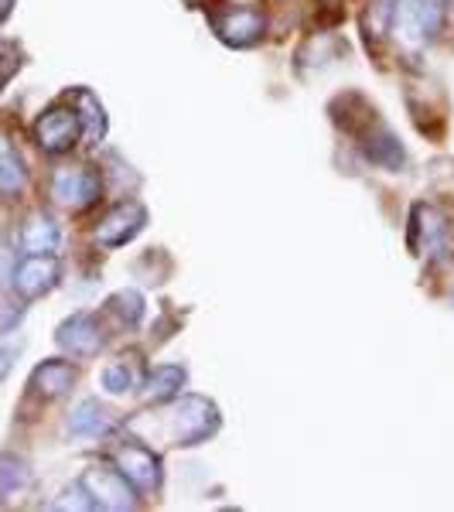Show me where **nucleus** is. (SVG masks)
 I'll list each match as a JSON object with an SVG mask.
<instances>
[{
	"mask_svg": "<svg viewBox=\"0 0 454 512\" xmlns=\"http://www.w3.org/2000/svg\"><path fill=\"white\" fill-rule=\"evenodd\" d=\"M151 424L164 441L175 444V448H195V444L209 441L219 431L222 417L219 407L205 396H175L168 410H161L158 417L151 414Z\"/></svg>",
	"mask_w": 454,
	"mask_h": 512,
	"instance_id": "obj_1",
	"label": "nucleus"
},
{
	"mask_svg": "<svg viewBox=\"0 0 454 512\" xmlns=\"http://www.w3.org/2000/svg\"><path fill=\"white\" fill-rule=\"evenodd\" d=\"M448 0H396L390 14V31L403 48L420 52L441 35Z\"/></svg>",
	"mask_w": 454,
	"mask_h": 512,
	"instance_id": "obj_2",
	"label": "nucleus"
},
{
	"mask_svg": "<svg viewBox=\"0 0 454 512\" xmlns=\"http://www.w3.org/2000/svg\"><path fill=\"white\" fill-rule=\"evenodd\" d=\"M216 38L229 48H253L267 35V14L253 4H229L209 14Z\"/></svg>",
	"mask_w": 454,
	"mask_h": 512,
	"instance_id": "obj_3",
	"label": "nucleus"
},
{
	"mask_svg": "<svg viewBox=\"0 0 454 512\" xmlns=\"http://www.w3.org/2000/svg\"><path fill=\"white\" fill-rule=\"evenodd\" d=\"M99 195H103V175L93 164H69V168H59L52 175V198L62 209H93Z\"/></svg>",
	"mask_w": 454,
	"mask_h": 512,
	"instance_id": "obj_4",
	"label": "nucleus"
},
{
	"mask_svg": "<svg viewBox=\"0 0 454 512\" xmlns=\"http://www.w3.org/2000/svg\"><path fill=\"white\" fill-rule=\"evenodd\" d=\"M82 137V120L76 106H48L35 120V144L45 154H69Z\"/></svg>",
	"mask_w": 454,
	"mask_h": 512,
	"instance_id": "obj_5",
	"label": "nucleus"
},
{
	"mask_svg": "<svg viewBox=\"0 0 454 512\" xmlns=\"http://www.w3.org/2000/svg\"><path fill=\"white\" fill-rule=\"evenodd\" d=\"M144 226H147V209L137 202V198H123V202H117L103 219L96 222L93 239H96V246H103V250H120V246H127L134 236H140Z\"/></svg>",
	"mask_w": 454,
	"mask_h": 512,
	"instance_id": "obj_6",
	"label": "nucleus"
},
{
	"mask_svg": "<svg viewBox=\"0 0 454 512\" xmlns=\"http://www.w3.org/2000/svg\"><path fill=\"white\" fill-rule=\"evenodd\" d=\"M62 280V263L55 253H28L24 260L14 267L11 287L21 301H38L48 291H55Z\"/></svg>",
	"mask_w": 454,
	"mask_h": 512,
	"instance_id": "obj_7",
	"label": "nucleus"
},
{
	"mask_svg": "<svg viewBox=\"0 0 454 512\" xmlns=\"http://www.w3.org/2000/svg\"><path fill=\"white\" fill-rule=\"evenodd\" d=\"M82 489L89 492V499L96 502V509H134V485L123 478L117 465H93L82 472Z\"/></svg>",
	"mask_w": 454,
	"mask_h": 512,
	"instance_id": "obj_8",
	"label": "nucleus"
},
{
	"mask_svg": "<svg viewBox=\"0 0 454 512\" xmlns=\"http://www.w3.org/2000/svg\"><path fill=\"white\" fill-rule=\"evenodd\" d=\"M113 465L120 468L123 478L134 485L137 492H158L161 489V458L154 454L151 444L144 441H123L113 451Z\"/></svg>",
	"mask_w": 454,
	"mask_h": 512,
	"instance_id": "obj_9",
	"label": "nucleus"
},
{
	"mask_svg": "<svg viewBox=\"0 0 454 512\" xmlns=\"http://www.w3.org/2000/svg\"><path fill=\"white\" fill-rule=\"evenodd\" d=\"M410 250L424 260H441L448 250V219L437 205L417 202L410 212Z\"/></svg>",
	"mask_w": 454,
	"mask_h": 512,
	"instance_id": "obj_10",
	"label": "nucleus"
},
{
	"mask_svg": "<svg viewBox=\"0 0 454 512\" xmlns=\"http://www.w3.org/2000/svg\"><path fill=\"white\" fill-rule=\"evenodd\" d=\"M55 342L65 355H76V359H93L106 349V332L99 325L96 315L89 311H76L72 318H65L55 332Z\"/></svg>",
	"mask_w": 454,
	"mask_h": 512,
	"instance_id": "obj_11",
	"label": "nucleus"
},
{
	"mask_svg": "<svg viewBox=\"0 0 454 512\" xmlns=\"http://www.w3.org/2000/svg\"><path fill=\"white\" fill-rule=\"evenodd\" d=\"M352 137L359 140V147H362V154H366V161L379 164V168L400 171L403 164H407V151H403L400 140L393 137V130L386 127L383 120H379V113H376L373 120L362 123V127Z\"/></svg>",
	"mask_w": 454,
	"mask_h": 512,
	"instance_id": "obj_12",
	"label": "nucleus"
},
{
	"mask_svg": "<svg viewBox=\"0 0 454 512\" xmlns=\"http://www.w3.org/2000/svg\"><path fill=\"white\" fill-rule=\"evenodd\" d=\"M28 386L41 400H62V396L72 393V386H76V369L65 359H45L41 366H35Z\"/></svg>",
	"mask_w": 454,
	"mask_h": 512,
	"instance_id": "obj_13",
	"label": "nucleus"
},
{
	"mask_svg": "<svg viewBox=\"0 0 454 512\" xmlns=\"http://www.w3.org/2000/svg\"><path fill=\"white\" fill-rule=\"evenodd\" d=\"M62 243L59 222H55L48 212H31L21 226V250L24 253H55Z\"/></svg>",
	"mask_w": 454,
	"mask_h": 512,
	"instance_id": "obj_14",
	"label": "nucleus"
},
{
	"mask_svg": "<svg viewBox=\"0 0 454 512\" xmlns=\"http://www.w3.org/2000/svg\"><path fill=\"white\" fill-rule=\"evenodd\" d=\"M99 383H103V390L113 396L137 390V386L144 383V362H140V352H123L117 362H110V366L103 369Z\"/></svg>",
	"mask_w": 454,
	"mask_h": 512,
	"instance_id": "obj_15",
	"label": "nucleus"
},
{
	"mask_svg": "<svg viewBox=\"0 0 454 512\" xmlns=\"http://www.w3.org/2000/svg\"><path fill=\"white\" fill-rule=\"evenodd\" d=\"M113 427H117V420H113V414L99 400H82L69 414V434L76 437H103Z\"/></svg>",
	"mask_w": 454,
	"mask_h": 512,
	"instance_id": "obj_16",
	"label": "nucleus"
},
{
	"mask_svg": "<svg viewBox=\"0 0 454 512\" xmlns=\"http://www.w3.org/2000/svg\"><path fill=\"white\" fill-rule=\"evenodd\" d=\"M28 188V168L18 147L11 144V137L0 134V195L4 198H21Z\"/></svg>",
	"mask_w": 454,
	"mask_h": 512,
	"instance_id": "obj_17",
	"label": "nucleus"
},
{
	"mask_svg": "<svg viewBox=\"0 0 454 512\" xmlns=\"http://www.w3.org/2000/svg\"><path fill=\"white\" fill-rule=\"evenodd\" d=\"M140 386H144L140 396H144L147 403H171L181 393V386H185V369L181 366H154Z\"/></svg>",
	"mask_w": 454,
	"mask_h": 512,
	"instance_id": "obj_18",
	"label": "nucleus"
},
{
	"mask_svg": "<svg viewBox=\"0 0 454 512\" xmlns=\"http://www.w3.org/2000/svg\"><path fill=\"white\" fill-rule=\"evenodd\" d=\"M31 485V468L21 454L0 451V506Z\"/></svg>",
	"mask_w": 454,
	"mask_h": 512,
	"instance_id": "obj_19",
	"label": "nucleus"
},
{
	"mask_svg": "<svg viewBox=\"0 0 454 512\" xmlns=\"http://www.w3.org/2000/svg\"><path fill=\"white\" fill-rule=\"evenodd\" d=\"M72 106H76L79 120H82V134L89 140H103L106 137V113H103V103L89 93V89H76V93L65 96Z\"/></svg>",
	"mask_w": 454,
	"mask_h": 512,
	"instance_id": "obj_20",
	"label": "nucleus"
},
{
	"mask_svg": "<svg viewBox=\"0 0 454 512\" xmlns=\"http://www.w3.org/2000/svg\"><path fill=\"white\" fill-rule=\"evenodd\" d=\"M144 297L140 291H117L106 301V315L117 318L120 328H140V321H144Z\"/></svg>",
	"mask_w": 454,
	"mask_h": 512,
	"instance_id": "obj_21",
	"label": "nucleus"
},
{
	"mask_svg": "<svg viewBox=\"0 0 454 512\" xmlns=\"http://www.w3.org/2000/svg\"><path fill=\"white\" fill-rule=\"evenodd\" d=\"M52 509H96V502L89 499V492L82 489V482H79V485H72V489H65L62 499L52 502Z\"/></svg>",
	"mask_w": 454,
	"mask_h": 512,
	"instance_id": "obj_22",
	"label": "nucleus"
},
{
	"mask_svg": "<svg viewBox=\"0 0 454 512\" xmlns=\"http://www.w3.org/2000/svg\"><path fill=\"white\" fill-rule=\"evenodd\" d=\"M14 267H18V250L0 236V291L11 287V277H14Z\"/></svg>",
	"mask_w": 454,
	"mask_h": 512,
	"instance_id": "obj_23",
	"label": "nucleus"
},
{
	"mask_svg": "<svg viewBox=\"0 0 454 512\" xmlns=\"http://www.w3.org/2000/svg\"><path fill=\"white\" fill-rule=\"evenodd\" d=\"M21 311H24V304H11V308H7V304H0V335L11 332V328L18 325Z\"/></svg>",
	"mask_w": 454,
	"mask_h": 512,
	"instance_id": "obj_24",
	"label": "nucleus"
},
{
	"mask_svg": "<svg viewBox=\"0 0 454 512\" xmlns=\"http://www.w3.org/2000/svg\"><path fill=\"white\" fill-rule=\"evenodd\" d=\"M14 359H18V345H0V379H7V373L14 369Z\"/></svg>",
	"mask_w": 454,
	"mask_h": 512,
	"instance_id": "obj_25",
	"label": "nucleus"
},
{
	"mask_svg": "<svg viewBox=\"0 0 454 512\" xmlns=\"http://www.w3.org/2000/svg\"><path fill=\"white\" fill-rule=\"evenodd\" d=\"M11 11H14V0H0V21H7Z\"/></svg>",
	"mask_w": 454,
	"mask_h": 512,
	"instance_id": "obj_26",
	"label": "nucleus"
},
{
	"mask_svg": "<svg viewBox=\"0 0 454 512\" xmlns=\"http://www.w3.org/2000/svg\"><path fill=\"white\" fill-rule=\"evenodd\" d=\"M451 301H454V287H451Z\"/></svg>",
	"mask_w": 454,
	"mask_h": 512,
	"instance_id": "obj_27",
	"label": "nucleus"
}]
</instances>
